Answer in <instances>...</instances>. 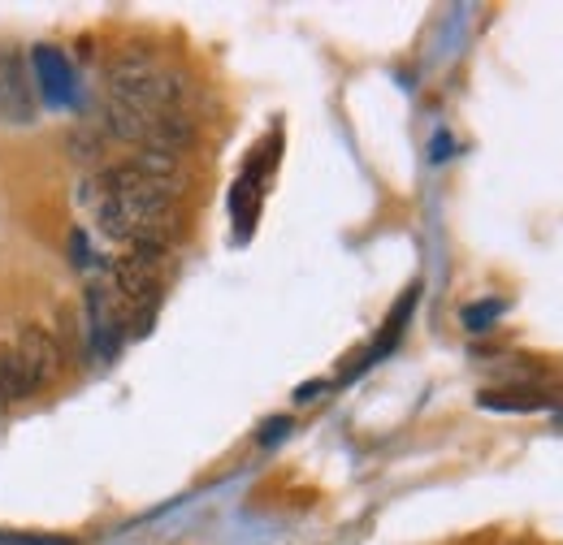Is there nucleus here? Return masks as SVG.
I'll use <instances>...</instances> for the list:
<instances>
[{"instance_id":"nucleus-1","label":"nucleus","mask_w":563,"mask_h":545,"mask_svg":"<svg viewBox=\"0 0 563 545\" xmlns=\"http://www.w3.org/2000/svg\"><path fill=\"white\" fill-rule=\"evenodd\" d=\"M35 87H31V69L22 62V53L0 48V118L9 126H31L35 122Z\"/></svg>"},{"instance_id":"nucleus-2","label":"nucleus","mask_w":563,"mask_h":545,"mask_svg":"<svg viewBox=\"0 0 563 545\" xmlns=\"http://www.w3.org/2000/svg\"><path fill=\"white\" fill-rule=\"evenodd\" d=\"M13 346L22 351V359H26V368H31V377H35L40 390L57 381V372H62V364H66V351H62V342L53 338L48 325H22Z\"/></svg>"},{"instance_id":"nucleus-3","label":"nucleus","mask_w":563,"mask_h":545,"mask_svg":"<svg viewBox=\"0 0 563 545\" xmlns=\"http://www.w3.org/2000/svg\"><path fill=\"white\" fill-rule=\"evenodd\" d=\"M109 286H113V294L122 299L126 312L156 308V272L143 269L140 260H131V256H122V260L109 265Z\"/></svg>"},{"instance_id":"nucleus-4","label":"nucleus","mask_w":563,"mask_h":545,"mask_svg":"<svg viewBox=\"0 0 563 545\" xmlns=\"http://www.w3.org/2000/svg\"><path fill=\"white\" fill-rule=\"evenodd\" d=\"M100 131H104V138H118V143H135V147H143V143H147V131H152V118L140 113V109H131V104H122V100H113V96H104Z\"/></svg>"},{"instance_id":"nucleus-5","label":"nucleus","mask_w":563,"mask_h":545,"mask_svg":"<svg viewBox=\"0 0 563 545\" xmlns=\"http://www.w3.org/2000/svg\"><path fill=\"white\" fill-rule=\"evenodd\" d=\"M31 394H40V386H35L22 351L13 342H4L0 346V399L4 403H18V399H31Z\"/></svg>"},{"instance_id":"nucleus-6","label":"nucleus","mask_w":563,"mask_h":545,"mask_svg":"<svg viewBox=\"0 0 563 545\" xmlns=\"http://www.w3.org/2000/svg\"><path fill=\"white\" fill-rule=\"evenodd\" d=\"M191 143H196V122L187 113H156L143 147H161V152H178L183 156Z\"/></svg>"},{"instance_id":"nucleus-7","label":"nucleus","mask_w":563,"mask_h":545,"mask_svg":"<svg viewBox=\"0 0 563 545\" xmlns=\"http://www.w3.org/2000/svg\"><path fill=\"white\" fill-rule=\"evenodd\" d=\"M131 165L140 169L147 182L178 191L183 187V156L178 152H161V147H140V156H131Z\"/></svg>"},{"instance_id":"nucleus-8","label":"nucleus","mask_w":563,"mask_h":545,"mask_svg":"<svg viewBox=\"0 0 563 545\" xmlns=\"http://www.w3.org/2000/svg\"><path fill=\"white\" fill-rule=\"evenodd\" d=\"M66 156H70L74 165L104 169V131L96 122H78L70 135H66Z\"/></svg>"},{"instance_id":"nucleus-9","label":"nucleus","mask_w":563,"mask_h":545,"mask_svg":"<svg viewBox=\"0 0 563 545\" xmlns=\"http://www.w3.org/2000/svg\"><path fill=\"white\" fill-rule=\"evenodd\" d=\"M35 69H40V78L48 82V96H53L57 104H66V96H70V69L62 62V53H57V48H35Z\"/></svg>"},{"instance_id":"nucleus-10","label":"nucleus","mask_w":563,"mask_h":545,"mask_svg":"<svg viewBox=\"0 0 563 545\" xmlns=\"http://www.w3.org/2000/svg\"><path fill=\"white\" fill-rule=\"evenodd\" d=\"M477 403L482 408H516V411H538L547 408V394H538V390H482L477 394Z\"/></svg>"},{"instance_id":"nucleus-11","label":"nucleus","mask_w":563,"mask_h":545,"mask_svg":"<svg viewBox=\"0 0 563 545\" xmlns=\"http://www.w3.org/2000/svg\"><path fill=\"white\" fill-rule=\"evenodd\" d=\"M70 256H74V269H82V272L104 269V265H100V256H96V247L87 243V230H74L70 234Z\"/></svg>"},{"instance_id":"nucleus-12","label":"nucleus","mask_w":563,"mask_h":545,"mask_svg":"<svg viewBox=\"0 0 563 545\" xmlns=\"http://www.w3.org/2000/svg\"><path fill=\"white\" fill-rule=\"evenodd\" d=\"M286 429H290V420H286V415H278V420H269V424L261 429V442H265V446H269V442H278V437L286 433Z\"/></svg>"},{"instance_id":"nucleus-13","label":"nucleus","mask_w":563,"mask_h":545,"mask_svg":"<svg viewBox=\"0 0 563 545\" xmlns=\"http://www.w3.org/2000/svg\"><path fill=\"white\" fill-rule=\"evenodd\" d=\"M321 390H325V381H312V386H299V390H295V403H312V399H317Z\"/></svg>"}]
</instances>
